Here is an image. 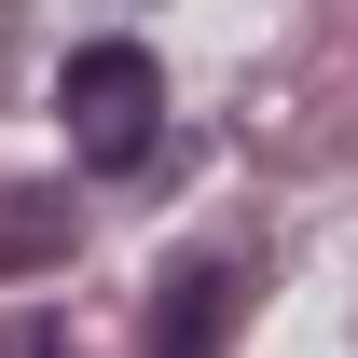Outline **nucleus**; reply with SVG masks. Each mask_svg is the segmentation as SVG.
Segmentation results:
<instances>
[{"label": "nucleus", "instance_id": "f257e3e1", "mask_svg": "<svg viewBox=\"0 0 358 358\" xmlns=\"http://www.w3.org/2000/svg\"><path fill=\"white\" fill-rule=\"evenodd\" d=\"M55 124H69V152H83L96 179L152 166V138H166V69L138 42H83L69 69H55Z\"/></svg>", "mask_w": 358, "mask_h": 358}, {"label": "nucleus", "instance_id": "f03ea898", "mask_svg": "<svg viewBox=\"0 0 358 358\" xmlns=\"http://www.w3.org/2000/svg\"><path fill=\"white\" fill-rule=\"evenodd\" d=\"M221 331H234V262H179L166 303H152V345H166V358H207Z\"/></svg>", "mask_w": 358, "mask_h": 358}, {"label": "nucleus", "instance_id": "7ed1b4c3", "mask_svg": "<svg viewBox=\"0 0 358 358\" xmlns=\"http://www.w3.org/2000/svg\"><path fill=\"white\" fill-rule=\"evenodd\" d=\"M69 221H55V193H0V262H55Z\"/></svg>", "mask_w": 358, "mask_h": 358}]
</instances>
